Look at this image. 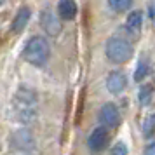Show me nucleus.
Returning a JSON list of instances; mask_svg holds the SVG:
<instances>
[{"instance_id": "nucleus-6", "label": "nucleus", "mask_w": 155, "mask_h": 155, "mask_svg": "<svg viewBox=\"0 0 155 155\" xmlns=\"http://www.w3.org/2000/svg\"><path fill=\"white\" fill-rule=\"evenodd\" d=\"M127 87V77L124 71L115 70L106 77V89L112 94H120Z\"/></svg>"}, {"instance_id": "nucleus-13", "label": "nucleus", "mask_w": 155, "mask_h": 155, "mask_svg": "<svg viewBox=\"0 0 155 155\" xmlns=\"http://www.w3.org/2000/svg\"><path fill=\"white\" fill-rule=\"evenodd\" d=\"M108 5L115 12H126L133 5V0H108Z\"/></svg>"}, {"instance_id": "nucleus-15", "label": "nucleus", "mask_w": 155, "mask_h": 155, "mask_svg": "<svg viewBox=\"0 0 155 155\" xmlns=\"http://www.w3.org/2000/svg\"><path fill=\"white\" fill-rule=\"evenodd\" d=\"M148 75V64L145 63V61H141L140 64H138V68H136V73H134V80L136 82H141L143 78Z\"/></svg>"}, {"instance_id": "nucleus-5", "label": "nucleus", "mask_w": 155, "mask_h": 155, "mask_svg": "<svg viewBox=\"0 0 155 155\" xmlns=\"http://www.w3.org/2000/svg\"><path fill=\"white\" fill-rule=\"evenodd\" d=\"M110 141V136H108V131L106 127H96L91 133L89 140H87V145L92 152H103Z\"/></svg>"}, {"instance_id": "nucleus-2", "label": "nucleus", "mask_w": 155, "mask_h": 155, "mask_svg": "<svg viewBox=\"0 0 155 155\" xmlns=\"http://www.w3.org/2000/svg\"><path fill=\"white\" fill-rule=\"evenodd\" d=\"M23 56L28 63L35 64V66H42L45 64V61L51 56V45L47 42V38L42 35H35L31 37L23 51Z\"/></svg>"}, {"instance_id": "nucleus-4", "label": "nucleus", "mask_w": 155, "mask_h": 155, "mask_svg": "<svg viewBox=\"0 0 155 155\" xmlns=\"http://www.w3.org/2000/svg\"><path fill=\"white\" fill-rule=\"evenodd\" d=\"M99 122L103 127H108V129H113L120 124V112L119 106L115 103H106V105L101 106L99 110Z\"/></svg>"}, {"instance_id": "nucleus-10", "label": "nucleus", "mask_w": 155, "mask_h": 155, "mask_svg": "<svg viewBox=\"0 0 155 155\" xmlns=\"http://www.w3.org/2000/svg\"><path fill=\"white\" fill-rule=\"evenodd\" d=\"M58 14L64 21L73 19L77 16V4H75V0H59V4H58Z\"/></svg>"}, {"instance_id": "nucleus-12", "label": "nucleus", "mask_w": 155, "mask_h": 155, "mask_svg": "<svg viewBox=\"0 0 155 155\" xmlns=\"http://www.w3.org/2000/svg\"><path fill=\"white\" fill-rule=\"evenodd\" d=\"M138 98H140V105L147 106L152 103V99H153V87L150 84H145L141 85L140 92H138Z\"/></svg>"}, {"instance_id": "nucleus-9", "label": "nucleus", "mask_w": 155, "mask_h": 155, "mask_svg": "<svg viewBox=\"0 0 155 155\" xmlns=\"http://www.w3.org/2000/svg\"><path fill=\"white\" fill-rule=\"evenodd\" d=\"M141 25H143V12L141 11H133L129 12V16L126 18V30L129 33H133L134 37L140 35Z\"/></svg>"}, {"instance_id": "nucleus-16", "label": "nucleus", "mask_w": 155, "mask_h": 155, "mask_svg": "<svg viewBox=\"0 0 155 155\" xmlns=\"http://www.w3.org/2000/svg\"><path fill=\"white\" fill-rule=\"evenodd\" d=\"M110 155H127V147L124 143H115V147L110 150Z\"/></svg>"}, {"instance_id": "nucleus-3", "label": "nucleus", "mask_w": 155, "mask_h": 155, "mask_svg": "<svg viewBox=\"0 0 155 155\" xmlns=\"http://www.w3.org/2000/svg\"><path fill=\"white\" fill-rule=\"evenodd\" d=\"M106 58L112 61V63H126L129 61V58L133 56V44L126 40V38H122V37H112V38H108V42H106Z\"/></svg>"}, {"instance_id": "nucleus-1", "label": "nucleus", "mask_w": 155, "mask_h": 155, "mask_svg": "<svg viewBox=\"0 0 155 155\" xmlns=\"http://www.w3.org/2000/svg\"><path fill=\"white\" fill-rule=\"evenodd\" d=\"M37 106H38V94L35 89L28 85H21L14 94L12 99V110L18 120L31 122L37 117Z\"/></svg>"}, {"instance_id": "nucleus-18", "label": "nucleus", "mask_w": 155, "mask_h": 155, "mask_svg": "<svg viewBox=\"0 0 155 155\" xmlns=\"http://www.w3.org/2000/svg\"><path fill=\"white\" fill-rule=\"evenodd\" d=\"M148 16H150V19H153V4H150V7H148Z\"/></svg>"}, {"instance_id": "nucleus-11", "label": "nucleus", "mask_w": 155, "mask_h": 155, "mask_svg": "<svg viewBox=\"0 0 155 155\" xmlns=\"http://www.w3.org/2000/svg\"><path fill=\"white\" fill-rule=\"evenodd\" d=\"M30 16H31V12H30L28 7H21L19 11H18V14H16L14 21H12V25H11L12 33H21L23 30H25V26L28 25Z\"/></svg>"}, {"instance_id": "nucleus-17", "label": "nucleus", "mask_w": 155, "mask_h": 155, "mask_svg": "<svg viewBox=\"0 0 155 155\" xmlns=\"http://www.w3.org/2000/svg\"><path fill=\"white\" fill-rule=\"evenodd\" d=\"M145 155H155V145L153 143H148V147L145 148Z\"/></svg>"}, {"instance_id": "nucleus-7", "label": "nucleus", "mask_w": 155, "mask_h": 155, "mask_svg": "<svg viewBox=\"0 0 155 155\" xmlns=\"http://www.w3.org/2000/svg\"><path fill=\"white\" fill-rule=\"evenodd\" d=\"M33 134L30 133L28 129H19L18 133H14L12 136V148L21 150V152H28L33 148Z\"/></svg>"}, {"instance_id": "nucleus-14", "label": "nucleus", "mask_w": 155, "mask_h": 155, "mask_svg": "<svg viewBox=\"0 0 155 155\" xmlns=\"http://www.w3.org/2000/svg\"><path fill=\"white\" fill-rule=\"evenodd\" d=\"M153 127H155V117L150 113L145 120V124H143V134H145V138H152L153 136Z\"/></svg>"}, {"instance_id": "nucleus-8", "label": "nucleus", "mask_w": 155, "mask_h": 155, "mask_svg": "<svg viewBox=\"0 0 155 155\" xmlns=\"http://www.w3.org/2000/svg\"><path fill=\"white\" fill-rule=\"evenodd\" d=\"M40 23H42L44 30L49 33V35H58L61 31V25L58 21V18L51 11H44L42 12V18H40Z\"/></svg>"}]
</instances>
